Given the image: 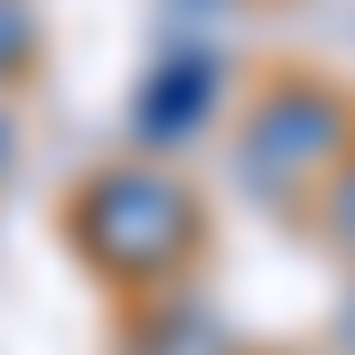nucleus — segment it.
Here are the masks:
<instances>
[{
	"instance_id": "0eeeda50",
	"label": "nucleus",
	"mask_w": 355,
	"mask_h": 355,
	"mask_svg": "<svg viewBox=\"0 0 355 355\" xmlns=\"http://www.w3.org/2000/svg\"><path fill=\"white\" fill-rule=\"evenodd\" d=\"M10 168H19V112L0 103V178H10Z\"/></svg>"
},
{
	"instance_id": "7ed1b4c3",
	"label": "nucleus",
	"mask_w": 355,
	"mask_h": 355,
	"mask_svg": "<svg viewBox=\"0 0 355 355\" xmlns=\"http://www.w3.org/2000/svg\"><path fill=\"white\" fill-rule=\"evenodd\" d=\"M225 94H234V66L206 47V37H178L159 66L141 75V94H131V141H141L150 159H168V150H187L196 131L215 122Z\"/></svg>"
},
{
	"instance_id": "f257e3e1",
	"label": "nucleus",
	"mask_w": 355,
	"mask_h": 355,
	"mask_svg": "<svg viewBox=\"0 0 355 355\" xmlns=\"http://www.w3.org/2000/svg\"><path fill=\"white\" fill-rule=\"evenodd\" d=\"M66 243L122 300H150L168 281H196L206 252V196L187 187L168 159H112L66 196Z\"/></svg>"
},
{
	"instance_id": "20e7f679",
	"label": "nucleus",
	"mask_w": 355,
	"mask_h": 355,
	"mask_svg": "<svg viewBox=\"0 0 355 355\" xmlns=\"http://www.w3.org/2000/svg\"><path fill=\"white\" fill-rule=\"evenodd\" d=\"M122 355H243V337H234V318L206 290L168 281V290H150V300H131Z\"/></svg>"
},
{
	"instance_id": "39448f33",
	"label": "nucleus",
	"mask_w": 355,
	"mask_h": 355,
	"mask_svg": "<svg viewBox=\"0 0 355 355\" xmlns=\"http://www.w3.org/2000/svg\"><path fill=\"white\" fill-rule=\"evenodd\" d=\"M309 215H318V234L355 262V141H346V159L318 178V196H309Z\"/></svg>"
},
{
	"instance_id": "6e6552de",
	"label": "nucleus",
	"mask_w": 355,
	"mask_h": 355,
	"mask_svg": "<svg viewBox=\"0 0 355 355\" xmlns=\"http://www.w3.org/2000/svg\"><path fill=\"white\" fill-rule=\"evenodd\" d=\"M337 346L355 355V281H346V300H337Z\"/></svg>"
},
{
	"instance_id": "f03ea898",
	"label": "nucleus",
	"mask_w": 355,
	"mask_h": 355,
	"mask_svg": "<svg viewBox=\"0 0 355 355\" xmlns=\"http://www.w3.org/2000/svg\"><path fill=\"white\" fill-rule=\"evenodd\" d=\"M355 141V94L327 75H271L234 122V196L252 215H300Z\"/></svg>"
},
{
	"instance_id": "423d86ee",
	"label": "nucleus",
	"mask_w": 355,
	"mask_h": 355,
	"mask_svg": "<svg viewBox=\"0 0 355 355\" xmlns=\"http://www.w3.org/2000/svg\"><path fill=\"white\" fill-rule=\"evenodd\" d=\"M37 66V10L28 0H0V94Z\"/></svg>"
}]
</instances>
